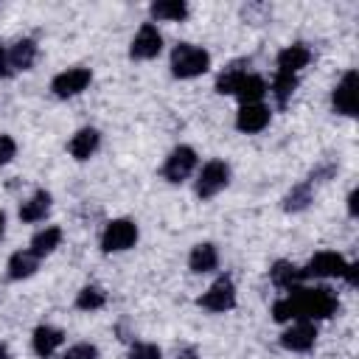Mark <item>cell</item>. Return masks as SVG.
<instances>
[{"label":"cell","instance_id":"cell-32","mask_svg":"<svg viewBox=\"0 0 359 359\" xmlns=\"http://www.w3.org/2000/svg\"><path fill=\"white\" fill-rule=\"evenodd\" d=\"M0 76L8 79V67H6V50H3V45H0Z\"/></svg>","mask_w":359,"mask_h":359},{"label":"cell","instance_id":"cell-21","mask_svg":"<svg viewBox=\"0 0 359 359\" xmlns=\"http://www.w3.org/2000/svg\"><path fill=\"white\" fill-rule=\"evenodd\" d=\"M36 269H39V258H36L31 250H17V252L8 258V278H11V280H25V278H31Z\"/></svg>","mask_w":359,"mask_h":359},{"label":"cell","instance_id":"cell-35","mask_svg":"<svg viewBox=\"0 0 359 359\" xmlns=\"http://www.w3.org/2000/svg\"><path fill=\"white\" fill-rule=\"evenodd\" d=\"M180 359H196V356H194V353H185V356H180Z\"/></svg>","mask_w":359,"mask_h":359},{"label":"cell","instance_id":"cell-33","mask_svg":"<svg viewBox=\"0 0 359 359\" xmlns=\"http://www.w3.org/2000/svg\"><path fill=\"white\" fill-rule=\"evenodd\" d=\"M3 233H6V213L0 210V238H3Z\"/></svg>","mask_w":359,"mask_h":359},{"label":"cell","instance_id":"cell-2","mask_svg":"<svg viewBox=\"0 0 359 359\" xmlns=\"http://www.w3.org/2000/svg\"><path fill=\"white\" fill-rule=\"evenodd\" d=\"M210 67V53L199 45L191 42H180L171 50V73L177 79H196Z\"/></svg>","mask_w":359,"mask_h":359},{"label":"cell","instance_id":"cell-31","mask_svg":"<svg viewBox=\"0 0 359 359\" xmlns=\"http://www.w3.org/2000/svg\"><path fill=\"white\" fill-rule=\"evenodd\" d=\"M356 199H359V191H351V196H348V210H351V216H356Z\"/></svg>","mask_w":359,"mask_h":359},{"label":"cell","instance_id":"cell-5","mask_svg":"<svg viewBox=\"0 0 359 359\" xmlns=\"http://www.w3.org/2000/svg\"><path fill=\"white\" fill-rule=\"evenodd\" d=\"M90 81H93L90 67H67V70H62V73L53 76L50 90H53L56 98H73V95L84 93L90 87Z\"/></svg>","mask_w":359,"mask_h":359},{"label":"cell","instance_id":"cell-26","mask_svg":"<svg viewBox=\"0 0 359 359\" xmlns=\"http://www.w3.org/2000/svg\"><path fill=\"white\" fill-rule=\"evenodd\" d=\"M294 87H297V76H292V73H280V70L275 73V79H272V95H275L278 107H286V101L292 98Z\"/></svg>","mask_w":359,"mask_h":359},{"label":"cell","instance_id":"cell-25","mask_svg":"<svg viewBox=\"0 0 359 359\" xmlns=\"http://www.w3.org/2000/svg\"><path fill=\"white\" fill-rule=\"evenodd\" d=\"M247 62H233L230 67H224L222 73H219V79H216V93H222V95H230L233 90H236V84L241 81V76L247 73V67H244Z\"/></svg>","mask_w":359,"mask_h":359},{"label":"cell","instance_id":"cell-9","mask_svg":"<svg viewBox=\"0 0 359 359\" xmlns=\"http://www.w3.org/2000/svg\"><path fill=\"white\" fill-rule=\"evenodd\" d=\"M160 50H163V34L157 31L154 22H143L129 45V56L132 59H154Z\"/></svg>","mask_w":359,"mask_h":359},{"label":"cell","instance_id":"cell-16","mask_svg":"<svg viewBox=\"0 0 359 359\" xmlns=\"http://www.w3.org/2000/svg\"><path fill=\"white\" fill-rule=\"evenodd\" d=\"M98 143H101V135H98L95 129L84 126V129H79V132L70 137L67 151H70V157H76V160H90V157L95 154Z\"/></svg>","mask_w":359,"mask_h":359},{"label":"cell","instance_id":"cell-15","mask_svg":"<svg viewBox=\"0 0 359 359\" xmlns=\"http://www.w3.org/2000/svg\"><path fill=\"white\" fill-rule=\"evenodd\" d=\"M309 62H311V50H309L306 45H286V48L278 53V70H280V73L297 76Z\"/></svg>","mask_w":359,"mask_h":359},{"label":"cell","instance_id":"cell-10","mask_svg":"<svg viewBox=\"0 0 359 359\" xmlns=\"http://www.w3.org/2000/svg\"><path fill=\"white\" fill-rule=\"evenodd\" d=\"M331 107H334V112H339L345 118L356 115V70H348L339 79V84L331 93Z\"/></svg>","mask_w":359,"mask_h":359},{"label":"cell","instance_id":"cell-4","mask_svg":"<svg viewBox=\"0 0 359 359\" xmlns=\"http://www.w3.org/2000/svg\"><path fill=\"white\" fill-rule=\"evenodd\" d=\"M230 182V165L224 160H210L202 165L196 177V196L199 199H213L219 191H224Z\"/></svg>","mask_w":359,"mask_h":359},{"label":"cell","instance_id":"cell-8","mask_svg":"<svg viewBox=\"0 0 359 359\" xmlns=\"http://www.w3.org/2000/svg\"><path fill=\"white\" fill-rule=\"evenodd\" d=\"M345 266H348V261H345L339 252L323 250V252H317L300 272H303V278H342Z\"/></svg>","mask_w":359,"mask_h":359},{"label":"cell","instance_id":"cell-11","mask_svg":"<svg viewBox=\"0 0 359 359\" xmlns=\"http://www.w3.org/2000/svg\"><path fill=\"white\" fill-rule=\"evenodd\" d=\"M314 342H317V328H314V323H309V320H294L283 334H280V345L286 348V351H309V348H314Z\"/></svg>","mask_w":359,"mask_h":359},{"label":"cell","instance_id":"cell-14","mask_svg":"<svg viewBox=\"0 0 359 359\" xmlns=\"http://www.w3.org/2000/svg\"><path fill=\"white\" fill-rule=\"evenodd\" d=\"M216 266H219V250H216V244L202 241V244H196L191 250V255H188V269L191 272L205 275V272H213Z\"/></svg>","mask_w":359,"mask_h":359},{"label":"cell","instance_id":"cell-19","mask_svg":"<svg viewBox=\"0 0 359 359\" xmlns=\"http://www.w3.org/2000/svg\"><path fill=\"white\" fill-rule=\"evenodd\" d=\"M50 194L48 191H36V194H31L22 205H20V219L22 222H28V224H34V222H42L48 213H50Z\"/></svg>","mask_w":359,"mask_h":359},{"label":"cell","instance_id":"cell-29","mask_svg":"<svg viewBox=\"0 0 359 359\" xmlns=\"http://www.w3.org/2000/svg\"><path fill=\"white\" fill-rule=\"evenodd\" d=\"M62 359H98V348L90 345V342H79V345H70Z\"/></svg>","mask_w":359,"mask_h":359},{"label":"cell","instance_id":"cell-18","mask_svg":"<svg viewBox=\"0 0 359 359\" xmlns=\"http://www.w3.org/2000/svg\"><path fill=\"white\" fill-rule=\"evenodd\" d=\"M31 342H34V353L42 356V359H48V356H53L56 348L65 342V334H62L59 328H53V325H39V328L34 331Z\"/></svg>","mask_w":359,"mask_h":359},{"label":"cell","instance_id":"cell-27","mask_svg":"<svg viewBox=\"0 0 359 359\" xmlns=\"http://www.w3.org/2000/svg\"><path fill=\"white\" fill-rule=\"evenodd\" d=\"M107 303V294H104V289H98V286H84L79 294H76V309H81V311H95V309H101Z\"/></svg>","mask_w":359,"mask_h":359},{"label":"cell","instance_id":"cell-1","mask_svg":"<svg viewBox=\"0 0 359 359\" xmlns=\"http://www.w3.org/2000/svg\"><path fill=\"white\" fill-rule=\"evenodd\" d=\"M339 300L334 294V289L328 286H294L289 289L286 297L272 303V317L278 323H289V320H325L337 311Z\"/></svg>","mask_w":359,"mask_h":359},{"label":"cell","instance_id":"cell-6","mask_svg":"<svg viewBox=\"0 0 359 359\" xmlns=\"http://www.w3.org/2000/svg\"><path fill=\"white\" fill-rule=\"evenodd\" d=\"M199 306H202L205 311H213V314L230 311V309L236 306V286H233V280H230L227 275H222L219 280H213L210 289L199 297Z\"/></svg>","mask_w":359,"mask_h":359},{"label":"cell","instance_id":"cell-30","mask_svg":"<svg viewBox=\"0 0 359 359\" xmlns=\"http://www.w3.org/2000/svg\"><path fill=\"white\" fill-rule=\"evenodd\" d=\"M14 154H17V143H14V137L0 135V165L11 163V160H14Z\"/></svg>","mask_w":359,"mask_h":359},{"label":"cell","instance_id":"cell-7","mask_svg":"<svg viewBox=\"0 0 359 359\" xmlns=\"http://www.w3.org/2000/svg\"><path fill=\"white\" fill-rule=\"evenodd\" d=\"M194 168H196V151L191 146H177L163 163V177L177 185V182H185Z\"/></svg>","mask_w":359,"mask_h":359},{"label":"cell","instance_id":"cell-3","mask_svg":"<svg viewBox=\"0 0 359 359\" xmlns=\"http://www.w3.org/2000/svg\"><path fill=\"white\" fill-rule=\"evenodd\" d=\"M137 244V224L132 219H112L101 233L104 252H123Z\"/></svg>","mask_w":359,"mask_h":359},{"label":"cell","instance_id":"cell-34","mask_svg":"<svg viewBox=\"0 0 359 359\" xmlns=\"http://www.w3.org/2000/svg\"><path fill=\"white\" fill-rule=\"evenodd\" d=\"M0 359H11V353H8V348L0 342Z\"/></svg>","mask_w":359,"mask_h":359},{"label":"cell","instance_id":"cell-20","mask_svg":"<svg viewBox=\"0 0 359 359\" xmlns=\"http://www.w3.org/2000/svg\"><path fill=\"white\" fill-rule=\"evenodd\" d=\"M269 280L278 286V289H283V292H289V289H294V286H303V272L292 264V261H275L272 264V269H269Z\"/></svg>","mask_w":359,"mask_h":359},{"label":"cell","instance_id":"cell-24","mask_svg":"<svg viewBox=\"0 0 359 359\" xmlns=\"http://www.w3.org/2000/svg\"><path fill=\"white\" fill-rule=\"evenodd\" d=\"M311 199H314V191H311V182L306 180V182H297V185L283 196V208H286L289 213H297V210H306Z\"/></svg>","mask_w":359,"mask_h":359},{"label":"cell","instance_id":"cell-13","mask_svg":"<svg viewBox=\"0 0 359 359\" xmlns=\"http://www.w3.org/2000/svg\"><path fill=\"white\" fill-rule=\"evenodd\" d=\"M36 62V42L34 39H17L8 50H6V67L8 76L17 70H31Z\"/></svg>","mask_w":359,"mask_h":359},{"label":"cell","instance_id":"cell-12","mask_svg":"<svg viewBox=\"0 0 359 359\" xmlns=\"http://www.w3.org/2000/svg\"><path fill=\"white\" fill-rule=\"evenodd\" d=\"M269 107L264 104H241V109L236 112V129L244 132V135H255V132H264L269 126Z\"/></svg>","mask_w":359,"mask_h":359},{"label":"cell","instance_id":"cell-23","mask_svg":"<svg viewBox=\"0 0 359 359\" xmlns=\"http://www.w3.org/2000/svg\"><path fill=\"white\" fill-rule=\"evenodd\" d=\"M151 17L154 20H168V22H182L188 17V3L182 0H157L151 3Z\"/></svg>","mask_w":359,"mask_h":359},{"label":"cell","instance_id":"cell-28","mask_svg":"<svg viewBox=\"0 0 359 359\" xmlns=\"http://www.w3.org/2000/svg\"><path fill=\"white\" fill-rule=\"evenodd\" d=\"M160 348L154 342H135L126 353V359H160Z\"/></svg>","mask_w":359,"mask_h":359},{"label":"cell","instance_id":"cell-22","mask_svg":"<svg viewBox=\"0 0 359 359\" xmlns=\"http://www.w3.org/2000/svg\"><path fill=\"white\" fill-rule=\"evenodd\" d=\"M59 241H62V227L50 224V227H42L39 233H34L28 250H31L36 258H45V255H50V252L59 247Z\"/></svg>","mask_w":359,"mask_h":359},{"label":"cell","instance_id":"cell-17","mask_svg":"<svg viewBox=\"0 0 359 359\" xmlns=\"http://www.w3.org/2000/svg\"><path fill=\"white\" fill-rule=\"evenodd\" d=\"M266 81L261 79V76H255V73H244L241 76V81L236 84V90H233V95L241 101V104H261V98L266 95Z\"/></svg>","mask_w":359,"mask_h":359}]
</instances>
